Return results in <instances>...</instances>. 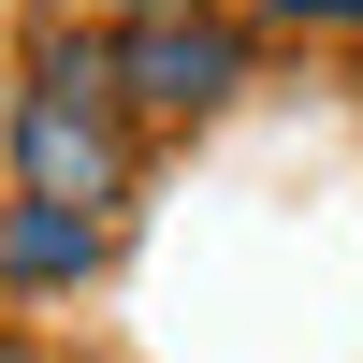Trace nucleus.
I'll return each instance as SVG.
<instances>
[{"label": "nucleus", "instance_id": "obj_1", "mask_svg": "<svg viewBox=\"0 0 363 363\" xmlns=\"http://www.w3.org/2000/svg\"><path fill=\"white\" fill-rule=\"evenodd\" d=\"M15 160H29V203H116V131L87 116V87H29Z\"/></svg>", "mask_w": 363, "mask_h": 363}, {"label": "nucleus", "instance_id": "obj_2", "mask_svg": "<svg viewBox=\"0 0 363 363\" xmlns=\"http://www.w3.org/2000/svg\"><path fill=\"white\" fill-rule=\"evenodd\" d=\"M116 73H131V102L189 116V102H218V87H233V29H131Z\"/></svg>", "mask_w": 363, "mask_h": 363}, {"label": "nucleus", "instance_id": "obj_3", "mask_svg": "<svg viewBox=\"0 0 363 363\" xmlns=\"http://www.w3.org/2000/svg\"><path fill=\"white\" fill-rule=\"evenodd\" d=\"M87 247H102V233H87L73 203H29V218H0V262H15L29 291H44V277H87Z\"/></svg>", "mask_w": 363, "mask_h": 363}, {"label": "nucleus", "instance_id": "obj_4", "mask_svg": "<svg viewBox=\"0 0 363 363\" xmlns=\"http://www.w3.org/2000/svg\"><path fill=\"white\" fill-rule=\"evenodd\" d=\"M116 15H174V0H116Z\"/></svg>", "mask_w": 363, "mask_h": 363}]
</instances>
